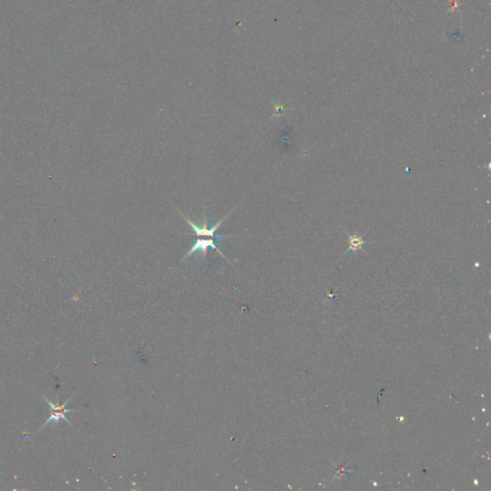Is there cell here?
<instances>
[{
	"instance_id": "cell-2",
	"label": "cell",
	"mask_w": 491,
	"mask_h": 491,
	"mask_svg": "<svg viewBox=\"0 0 491 491\" xmlns=\"http://www.w3.org/2000/svg\"><path fill=\"white\" fill-rule=\"evenodd\" d=\"M231 212H232V210H231V211H230V212H229V213H228V214H227L224 218H223L222 220H220L219 222H217L216 224H214L213 226H211V228H209V227L207 226V219H206V215H205L204 223L200 226V225H198V224L193 223V222H192L189 218L185 217V216H184L181 212H179V213L183 216V218L185 219V221L187 222V223H189V225H190V226H191V228L194 230V232L196 233V235H197V236H206V237H210V238H216V239L219 241V240H223V239H227V238L232 237V236H221V235H216V234H215V232H216V230L218 229V227H220V226H221V224L223 223V221H224V220H225V219H226V218L230 215V213H231Z\"/></svg>"
},
{
	"instance_id": "cell-4",
	"label": "cell",
	"mask_w": 491,
	"mask_h": 491,
	"mask_svg": "<svg viewBox=\"0 0 491 491\" xmlns=\"http://www.w3.org/2000/svg\"><path fill=\"white\" fill-rule=\"evenodd\" d=\"M345 233L348 235V242H349V248L348 250L346 252V253H356L359 250H362L363 251V247L364 245H366L367 244V241H364L363 240V237L364 234H362L361 236H357L355 234H349L348 233L346 230H345Z\"/></svg>"
},
{
	"instance_id": "cell-5",
	"label": "cell",
	"mask_w": 491,
	"mask_h": 491,
	"mask_svg": "<svg viewBox=\"0 0 491 491\" xmlns=\"http://www.w3.org/2000/svg\"><path fill=\"white\" fill-rule=\"evenodd\" d=\"M451 6H450V9H449V12H456V11H459V1L458 0H451Z\"/></svg>"
},
{
	"instance_id": "cell-1",
	"label": "cell",
	"mask_w": 491,
	"mask_h": 491,
	"mask_svg": "<svg viewBox=\"0 0 491 491\" xmlns=\"http://www.w3.org/2000/svg\"><path fill=\"white\" fill-rule=\"evenodd\" d=\"M42 396H43V398L45 399V401L46 402V403H48V405H49V407H50V416H49V418L45 421V423L43 424V426L40 428V430H38V431H37V433H39L40 431H42V430L45 428V426H46V425H48V424H53V425H55V426H56V425L59 423V421H60V420H64L66 424H68L69 426L73 427V425L71 424V422H70V421L66 418V413H70V412H77V410H75V409H66V405H67L69 402L71 401V399H72V397L74 396V395H73V396H70V397H69L66 401L63 402V403H60L59 400L56 402V403H53V402L49 401V400L45 397V396H43V395H42Z\"/></svg>"
},
{
	"instance_id": "cell-3",
	"label": "cell",
	"mask_w": 491,
	"mask_h": 491,
	"mask_svg": "<svg viewBox=\"0 0 491 491\" xmlns=\"http://www.w3.org/2000/svg\"><path fill=\"white\" fill-rule=\"evenodd\" d=\"M208 248H212V249H214V250H215L218 253H220V254L223 256L224 259H226V257H224V255H223V253H221V251H220V250L216 247L214 240H213L212 238H209V239H197V240H196V242H195V244H194V245L192 246V248H191V249L187 252V253L184 255V257L182 258V260H181V261L185 260L188 256H190V255L194 254L195 253H199L202 255V257H204V258H205V257H206V255H207V249H208ZM226 260H227V259H226Z\"/></svg>"
}]
</instances>
